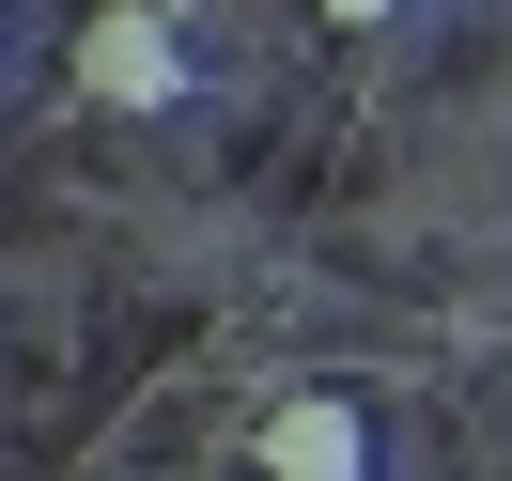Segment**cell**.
I'll list each match as a JSON object with an SVG mask.
<instances>
[{
	"label": "cell",
	"mask_w": 512,
	"mask_h": 481,
	"mask_svg": "<svg viewBox=\"0 0 512 481\" xmlns=\"http://www.w3.org/2000/svg\"><path fill=\"white\" fill-rule=\"evenodd\" d=\"M187 32H171V0H94L78 16V94L125 109V125H156V109H187Z\"/></svg>",
	"instance_id": "cell-1"
},
{
	"label": "cell",
	"mask_w": 512,
	"mask_h": 481,
	"mask_svg": "<svg viewBox=\"0 0 512 481\" xmlns=\"http://www.w3.org/2000/svg\"><path fill=\"white\" fill-rule=\"evenodd\" d=\"M264 481H373V419H357L342 388L264 404Z\"/></svg>",
	"instance_id": "cell-2"
},
{
	"label": "cell",
	"mask_w": 512,
	"mask_h": 481,
	"mask_svg": "<svg viewBox=\"0 0 512 481\" xmlns=\"http://www.w3.org/2000/svg\"><path fill=\"white\" fill-rule=\"evenodd\" d=\"M326 16H342V32H388V16H404V0H326Z\"/></svg>",
	"instance_id": "cell-3"
}]
</instances>
